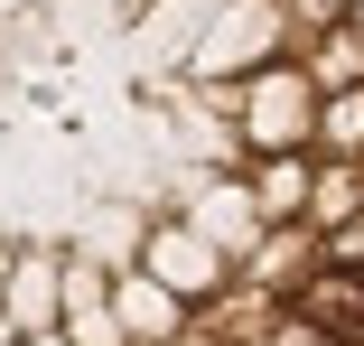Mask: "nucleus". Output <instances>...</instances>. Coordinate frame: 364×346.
I'll use <instances>...</instances> for the list:
<instances>
[{
  "label": "nucleus",
  "mask_w": 364,
  "mask_h": 346,
  "mask_svg": "<svg viewBox=\"0 0 364 346\" xmlns=\"http://www.w3.org/2000/svg\"><path fill=\"white\" fill-rule=\"evenodd\" d=\"M309 150H327V159H364V75H355V85H336V94L318 103Z\"/></svg>",
  "instance_id": "obj_1"
},
{
  "label": "nucleus",
  "mask_w": 364,
  "mask_h": 346,
  "mask_svg": "<svg viewBox=\"0 0 364 346\" xmlns=\"http://www.w3.org/2000/svg\"><path fill=\"white\" fill-rule=\"evenodd\" d=\"M215 253H225L215 234H178V225H168V234L150 243V271H159L168 290H205V281H215Z\"/></svg>",
  "instance_id": "obj_2"
},
{
  "label": "nucleus",
  "mask_w": 364,
  "mask_h": 346,
  "mask_svg": "<svg viewBox=\"0 0 364 346\" xmlns=\"http://www.w3.org/2000/svg\"><path fill=\"white\" fill-rule=\"evenodd\" d=\"M309 187H318V178H309V150H289V141H280V150L262 159V216H299Z\"/></svg>",
  "instance_id": "obj_3"
},
{
  "label": "nucleus",
  "mask_w": 364,
  "mask_h": 346,
  "mask_svg": "<svg viewBox=\"0 0 364 346\" xmlns=\"http://www.w3.org/2000/svg\"><path fill=\"white\" fill-rule=\"evenodd\" d=\"M122 318H131L140 337H159V327L178 337V327H187V318H178V290L159 281V271H150V281H131V290H122Z\"/></svg>",
  "instance_id": "obj_4"
},
{
  "label": "nucleus",
  "mask_w": 364,
  "mask_h": 346,
  "mask_svg": "<svg viewBox=\"0 0 364 346\" xmlns=\"http://www.w3.org/2000/svg\"><path fill=\"white\" fill-rule=\"evenodd\" d=\"M364 206V159H327V187H309V225H336Z\"/></svg>",
  "instance_id": "obj_5"
},
{
  "label": "nucleus",
  "mask_w": 364,
  "mask_h": 346,
  "mask_svg": "<svg viewBox=\"0 0 364 346\" xmlns=\"http://www.w3.org/2000/svg\"><path fill=\"white\" fill-rule=\"evenodd\" d=\"M56 300H47V262H28L19 281H10V327H47Z\"/></svg>",
  "instance_id": "obj_6"
},
{
  "label": "nucleus",
  "mask_w": 364,
  "mask_h": 346,
  "mask_svg": "<svg viewBox=\"0 0 364 346\" xmlns=\"http://www.w3.org/2000/svg\"><path fill=\"white\" fill-rule=\"evenodd\" d=\"M318 262L364 271V206H355V216H336V225H318Z\"/></svg>",
  "instance_id": "obj_7"
},
{
  "label": "nucleus",
  "mask_w": 364,
  "mask_h": 346,
  "mask_svg": "<svg viewBox=\"0 0 364 346\" xmlns=\"http://www.w3.org/2000/svg\"><path fill=\"white\" fill-rule=\"evenodd\" d=\"M355 19V0H289V28H336Z\"/></svg>",
  "instance_id": "obj_8"
},
{
  "label": "nucleus",
  "mask_w": 364,
  "mask_h": 346,
  "mask_svg": "<svg viewBox=\"0 0 364 346\" xmlns=\"http://www.w3.org/2000/svg\"><path fill=\"white\" fill-rule=\"evenodd\" d=\"M28 346H65V337H56V327H28Z\"/></svg>",
  "instance_id": "obj_9"
},
{
  "label": "nucleus",
  "mask_w": 364,
  "mask_h": 346,
  "mask_svg": "<svg viewBox=\"0 0 364 346\" xmlns=\"http://www.w3.org/2000/svg\"><path fill=\"white\" fill-rule=\"evenodd\" d=\"M355 19H364V0H355Z\"/></svg>",
  "instance_id": "obj_10"
},
{
  "label": "nucleus",
  "mask_w": 364,
  "mask_h": 346,
  "mask_svg": "<svg viewBox=\"0 0 364 346\" xmlns=\"http://www.w3.org/2000/svg\"><path fill=\"white\" fill-rule=\"evenodd\" d=\"M355 346H364V327H355Z\"/></svg>",
  "instance_id": "obj_11"
}]
</instances>
